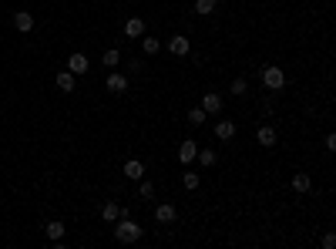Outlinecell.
<instances>
[{"label":"cell","instance_id":"ffe728a7","mask_svg":"<svg viewBox=\"0 0 336 249\" xmlns=\"http://www.w3.org/2000/svg\"><path fill=\"white\" fill-rule=\"evenodd\" d=\"M205 118H208V115L202 111V108H192V111H188V125H202Z\"/></svg>","mask_w":336,"mask_h":249},{"label":"cell","instance_id":"52a82bcc","mask_svg":"<svg viewBox=\"0 0 336 249\" xmlns=\"http://www.w3.org/2000/svg\"><path fill=\"white\" fill-rule=\"evenodd\" d=\"M195 155H199V145H195V142H182V148H178V159H182V165L195 162Z\"/></svg>","mask_w":336,"mask_h":249},{"label":"cell","instance_id":"3957f363","mask_svg":"<svg viewBox=\"0 0 336 249\" xmlns=\"http://www.w3.org/2000/svg\"><path fill=\"white\" fill-rule=\"evenodd\" d=\"M202 111H205V115L222 111V98H219L215 91H205V98H202Z\"/></svg>","mask_w":336,"mask_h":249},{"label":"cell","instance_id":"7402d4cb","mask_svg":"<svg viewBox=\"0 0 336 249\" xmlns=\"http://www.w3.org/2000/svg\"><path fill=\"white\" fill-rule=\"evenodd\" d=\"M118 61H121V54H118V51H104V64H108V67H114V64H118Z\"/></svg>","mask_w":336,"mask_h":249},{"label":"cell","instance_id":"44dd1931","mask_svg":"<svg viewBox=\"0 0 336 249\" xmlns=\"http://www.w3.org/2000/svg\"><path fill=\"white\" fill-rule=\"evenodd\" d=\"M195 159H202V165H205V169H208V165H215V152H212V148H205V152H199Z\"/></svg>","mask_w":336,"mask_h":249},{"label":"cell","instance_id":"4fadbf2b","mask_svg":"<svg viewBox=\"0 0 336 249\" xmlns=\"http://www.w3.org/2000/svg\"><path fill=\"white\" fill-rule=\"evenodd\" d=\"M155 219H158V222H175V206H158V209H155Z\"/></svg>","mask_w":336,"mask_h":249},{"label":"cell","instance_id":"484cf974","mask_svg":"<svg viewBox=\"0 0 336 249\" xmlns=\"http://www.w3.org/2000/svg\"><path fill=\"white\" fill-rule=\"evenodd\" d=\"M333 246H336V236L326 233V236H323V249H333Z\"/></svg>","mask_w":336,"mask_h":249},{"label":"cell","instance_id":"5bb4252c","mask_svg":"<svg viewBox=\"0 0 336 249\" xmlns=\"http://www.w3.org/2000/svg\"><path fill=\"white\" fill-rule=\"evenodd\" d=\"M215 135L222 138V142H225V138H232L235 135V121H219V125H215Z\"/></svg>","mask_w":336,"mask_h":249},{"label":"cell","instance_id":"ac0fdd59","mask_svg":"<svg viewBox=\"0 0 336 249\" xmlns=\"http://www.w3.org/2000/svg\"><path fill=\"white\" fill-rule=\"evenodd\" d=\"M215 10V0H195V14H212Z\"/></svg>","mask_w":336,"mask_h":249},{"label":"cell","instance_id":"2e32d148","mask_svg":"<svg viewBox=\"0 0 336 249\" xmlns=\"http://www.w3.org/2000/svg\"><path fill=\"white\" fill-rule=\"evenodd\" d=\"M47 239H54V242L64 239V222H47Z\"/></svg>","mask_w":336,"mask_h":249},{"label":"cell","instance_id":"ba28073f","mask_svg":"<svg viewBox=\"0 0 336 249\" xmlns=\"http://www.w3.org/2000/svg\"><path fill=\"white\" fill-rule=\"evenodd\" d=\"M256 142L262 145V148H272V145H276V131H272L269 125H262V128L256 131Z\"/></svg>","mask_w":336,"mask_h":249},{"label":"cell","instance_id":"7c38bea8","mask_svg":"<svg viewBox=\"0 0 336 249\" xmlns=\"http://www.w3.org/2000/svg\"><path fill=\"white\" fill-rule=\"evenodd\" d=\"M118 216H121V209L114 206V202H104V206H101V219H104V222H118Z\"/></svg>","mask_w":336,"mask_h":249},{"label":"cell","instance_id":"cb8c5ba5","mask_svg":"<svg viewBox=\"0 0 336 249\" xmlns=\"http://www.w3.org/2000/svg\"><path fill=\"white\" fill-rule=\"evenodd\" d=\"M232 91H235V95H246V78H235L232 81Z\"/></svg>","mask_w":336,"mask_h":249},{"label":"cell","instance_id":"d4e9b609","mask_svg":"<svg viewBox=\"0 0 336 249\" xmlns=\"http://www.w3.org/2000/svg\"><path fill=\"white\" fill-rule=\"evenodd\" d=\"M141 195H145V199H152V195H155V185L152 182H141Z\"/></svg>","mask_w":336,"mask_h":249},{"label":"cell","instance_id":"7a4b0ae2","mask_svg":"<svg viewBox=\"0 0 336 249\" xmlns=\"http://www.w3.org/2000/svg\"><path fill=\"white\" fill-rule=\"evenodd\" d=\"M262 84L269 91H279L282 84H286V74H282V67H266L262 71Z\"/></svg>","mask_w":336,"mask_h":249},{"label":"cell","instance_id":"9a60e30c","mask_svg":"<svg viewBox=\"0 0 336 249\" xmlns=\"http://www.w3.org/2000/svg\"><path fill=\"white\" fill-rule=\"evenodd\" d=\"M309 175H306V172H296V175H293V189H296V192H309Z\"/></svg>","mask_w":336,"mask_h":249},{"label":"cell","instance_id":"e0dca14e","mask_svg":"<svg viewBox=\"0 0 336 249\" xmlns=\"http://www.w3.org/2000/svg\"><path fill=\"white\" fill-rule=\"evenodd\" d=\"M57 88H61V91H74V74L71 71L57 74Z\"/></svg>","mask_w":336,"mask_h":249},{"label":"cell","instance_id":"8992f818","mask_svg":"<svg viewBox=\"0 0 336 249\" xmlns=\"http://www.w3.org/2000/svg\"><path fill=\"white\" fill-rule=\"evenodd\" d=\"M14 27H17L20 34H27V31L34 27V17L27 14V10H17V14H14Z\"/></svg>","mask_w":336,"mask_h":249},{"label":"cell","instance_id":"30bf717a","mask_svg":"<svg viewBox=\"0 0 336 249\" xmlns=\"http://www.w3.org/2000/svg\"><path fill=\"white\" fill-rule=\"evenodd\" d=\"M141 34H145V20L131 17L128 24H125V37H141Z\"/></svg>","mask_w":336,"mask_h":249},{"label":"cell","instance_id":"5b68a950","mask_svg":"<svg viewBox=\"0 0 336 249\" xmlns=\"http://www.w3.org/2000/svg\"><path fill=\"white\" fill-rule=\"evenodd\" d=\"M88 57H84V54H71V57H67V71H71V74H84V71H88Z\"/></svg>","mask_w":336,"mask_h":249},{"label":"cell","instance_id":"603a6c76","mask_svg":"<svg viewBox=\"0 0 336 249\" xmlns=\"http://www.w3.org/2000/svg\"><path fill=\"white\" fill-rule=\"evenodd\" d=\"M182 182H185V189H199V175H195V172H185Z\"/></svg>","mask_w":336,"mask_h":249},{"label":"cell","instance_id":"6da1fadb","mask_svg":"<svg viewBox=\"0 0 336 249\" xmlns=\"http://www.w3.org/2000/svg\"><path fill=\"white\" fill-rule=\"evenodd\" d=\"M114 239H118V242H138V239H141V225L131 222V219L125 216L118 225H114Z\"/></svg>","mask_w":336,"mask_h":249},{"label":"cell","instance_id":"8fae6325","mask_svg":"<svg viewBox=\"0 0 336 249\" xmlns=\"http://www.w3.org/2000/svg\"><path fill=\"white\" fill-rule=\"evenodd\" d=\"M125 175H128V178H141L145 175V165L138 159H128V162H125Z\"/></svg>","mask_w":336,"mask_h":249},{"label":"cell","instance_id":"d6986e66","mask_svg":"<svg viewBox=\"0 0 336 249\" xmlns=\"http://www.w3.org/2000/svg\"><path fill=\"white\" fill-rule=\"evenodd\" d=\"M141 48H145V54H158L161 44H158V37H145V40H141Z\"/></svg>","mask_w":336,"mask_h":249},{"label":"cell","instance_id":"9c48e42d","mask_svg":"<svg viewBox=\"0 0 336 249\" xmlns=\"http://www.w3.org/2000/svg\"><path fill=\"white\" fill-rule=\"evenodd\" d=\"M108 91H111V95H121V91H128V78H121V74H111V78H108Z\"/></svg>","mask_w":336,"mask_h":249},{"label":"cell","instance_id":"277c9868","mask_svg":"<svg viewBox=\"0 0 336 249\" xmlns=\"http://www.w3.org/2000/svg\"><path fill=\"white\" fill-rule=\"evenodd\" d=\"M188 48H192V44H188V37H182V34L168 40V51H172L175 57H185V54H188Z\"/></svg>","mask_w":336,"mask_h":249}]
</instances>
